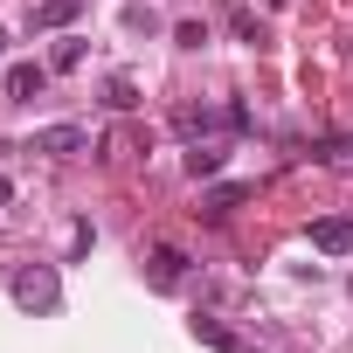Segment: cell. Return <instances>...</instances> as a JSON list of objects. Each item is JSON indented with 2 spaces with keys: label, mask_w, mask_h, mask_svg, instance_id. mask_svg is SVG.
Wrapping results in <instances>:
<instances>
[{
  "label": "cell",
  "mask_w": 353,
  "mask_h": 353,
  "mask_svg": "<svg viewBox=\"0 0 353 353\" xmlns=\"http://www.w3.org/2000/svg\"><path fill=\"white\" fill-rule=\"evenodd\" d=\"M8 291H14L21 312H56V305H63V277H56V263H21Z\"/></svg>",
  "instance_id": "1"
},
{
  "label": "cell",
  "mask_w": 353,
  "mask_h": 353,
  "mask_svg": "<svg viewBox=\"0 0 353 353\" xmlns=\"http://www.w3.org/2000/svg\"><path fill=\"white\" fill-rule=\"evenodd\" d=\"M312 250L319 256H346L353 250V215H319L312 222Z\"/></svg>",
  "instance_id": "2"
},
{
  "label": "cell",
  "mask_w": 353,
  "mask_h": 353,
  "mask_svg": "<svg viewBox=\"0 0 353 353\" xmlns=\"http://www.w3.org/2000/svg\"><path fill=\"white\" fill-rule=\"evenodd\" d=\"M42 83H49V70H42V63H14V70H8V83H0V97H8V104H28V97H42Z\"/></svg>",
  "instance_id": "3"
},
{
  "label": "cell",
  "mask_w": 353,
  "mask_h": 353,
  "mask_svg": "<svg viewBox=\"0 0 353 353\" xmlns=\"http://www.w3.org/2000/svg\"><path fill=\"white\" fill-rule=\"evenodd\" d=\"M83 145H90V132H83V125H49V132H35V139H28V152H56V159H63V152H83Z\"/></svg>",
  "instance_id": "4"
},
{
  "label": "cell",
  "mask_w": 353,
  "mask_h": 353,
  "mask_svg": "<svg viewBox=\"0 0 353 353\" xmlns=\"http://www.w3.org/2000/svg\"><path fill=\"white\" fill-rule=\"evenodd\" d=\"M77 14H83V0H35V8H28V28L49 35V28H70Z\"/></svg>",
  "instance_id": "5"
},
{
  "label": "cell",
  "mask_w": 353,
  "mask_h": 353,
  "mask_svg": "<svg viewBox=\"0 0 353 353\" xmlns=\"http://www.w3.org/2000/svg\"><path fill=\"white\" fill-rule=\"evenodd\" d=\"M181 277H188V256H181V250H173V243L152 250V263H145V284H152V291H173Z\"/></svg>",
  "instance_id": "6"
},
{
  "label": "cell",
  "mask_w": 353,
  "mask_h": 353,
  "mask_svg": "<svg viewBox=\"0 0 353 353\" xmlns=\"http://www.w3.org/2000/svg\"><path fill=\"white\" fill-rule=\"evenodd\" d=\"M250 194H256L250 181H229V188H208V194H201V215H208V222H222V215H236V208H243Z\"/></svg>",
  "instance_id": "7"
},
{
  "label": "cell",
  "mask_w": 353,
  "mask_h": 353,
  "mask_svg": "<svg viewBox=\"0 0 353 353\" xmlns=\"http://www.w3.org/2000/svg\"><path fill=\"white\" fill-rule=\"evenodd\" d=\"M188 173H194V181H215V173H222V145H194L188 152Z\"/></svg>",
  "instance_id": "8"
},
{
  "label": "cell",
  "mask_w": 353,
  "mask_h": 353,
  "mask_svg": "<svg viewBox=\"0 0 353 353\" xmlns=\"http://www.w3.org/2000/svg\"><path fill=\"white\" fill-rule=\"evenodd\" d=\"M194 339H208V346H215V353H236V339H229V332H222V325H215V319H194Z\"/></svg>",
  "instance_id": "9"
},
{
  "label": "cell",
  "mask_w": 353,
  "mask_h": 353,
  "mask_svg": "<svg viewBox=\"0 0 353 353\" xmlns=\"http://www.w3.org/2000/svg\"><path fill=\"white\" fill-rule=\"evenodd\" d=\"M77 63H83V42H77V35H70V42H56V70H77Z\"/></svg>",
  "instance_id": "10"
},
{
  "label": "cell",
  "mask_w": 353,
  "mask_h": 353,
  "mask_svg": "<svg viewBox=\"0 0 353 353\" xmlns=\"http://www.w3.org/2000/svg\"><path fill=\"white\" fill-rule=\"evenodd\" d=\"M104 104H111V111H132V104H139V90H132V83H125V77H118V83H111V97H104Z\"/></svg>",
  "instance_id": "11"
},
{
  "label": "cell",
  "mask_w": 353,
  "mask_h": 353,
  "mask_svg": "<svg viewBox=\"0 0 353 353\" xmlns=\"http://www.w3.org/2000/svg\"><path fill=\"white\" fill-rule=\"evenodd\" d=\"M0 201H14V181H8V173H0Z\"/></svg>",
  "instance_id": "12"
},
{
  "label": "cell",
  "mask_w": 353,
  "mask_h": 353,
  "mask_svg": "<svg viewBox=\"0 0 353 353\" xmlns=\"http://www.w3.org/2000/svg\"><path fill=\"white\" fill-rule=\"evenodd\" d=\"M0 49H8V35H0Z\"/></svg>",
  "instance_id": "13"
}]
</instances>
